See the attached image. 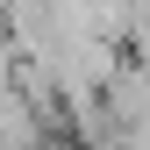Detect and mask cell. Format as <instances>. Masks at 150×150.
Wrapping results in <instances>:
<instances>
[{"instance_id": "cell-1", "label": "cell", "mask_w": 150, "mask_h": 150, "mask_svg": "<svg viewBox=\"0 0 150 150\" xmlns=\"http://www.w3.org/2000/svg\"><path fill=\"white\" fill-rule=\"evenodd\" d=\"M100 107H107V122H115L122 136L150 129V64L122 57V64H115V79H107V93H100Z\"/></svg>"}]
</instances>
